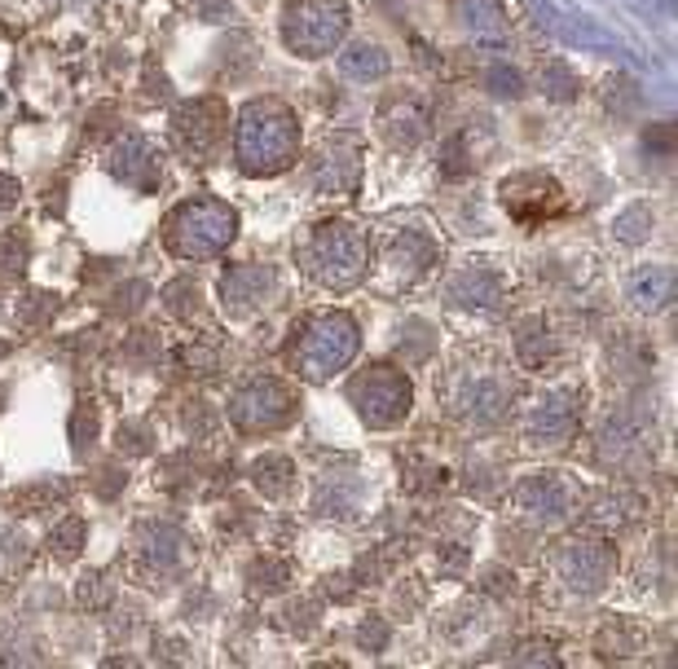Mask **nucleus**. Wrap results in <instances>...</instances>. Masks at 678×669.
<instances>
[{
  "label": "nucleus",
  "mask_w": 678,
  "mask_h": 669,
  "mask_svg": "<svg viewBox=\"0 0 678 669\" xmlns=\"http://www.w3.org/2000/svg\"><path fill=\"white\" fill-rule=\"evenodd\" d=\"M239 168L247 177H278L300 159V119L278 97H256L239 115V141H234Z\"/></svg>",
  "instance_id": "1"
},
{
  "label": "nucleus",
  "mask_w": 678,
  "mask_h": 669,
  "mask_svg": "<svg viewBox=\"0 0 678 669\" xmlns=\"http://www.w3.org/2000/svg\"><path fill=\"white\" fill-rule=\"evenodd\" d=\"M234 230H239V216H234L230 203H221V199H190V203L168 212L163 243L181 261H208V256H221L234 243Z\"/></svg>",
  "instance_id": "2"
},
{
  "label": "nucleus",
  "mask_w": 678,
  "mask_h": 669,
  "mask_svg": "<svg viewBox=\"0 0 678 669\" xmlns=\"http://www.w3.org/2000/svg\"><path fill=\"white\" fill-rule=\"evenodd\" d=\"M300 261L318 287L343 291V287L361 283L366 261H370V243L352 221H322V225H314Z\"/></svg>",
  "instance_id": "3"
},
{
  "label": "nucleus",
  "mask_w": 678,
  "mask_h": 669,
  "mask_svg": "<svg viewBox=\"0 0 678 669\" xmlns=\"http://www.w3.org/2000/svg\"><path fill=\"white\" fill-rule=\"evenodd\" d=\"M348 31L343 0H287L283 9V44L296 57H327L336 53Z\"/></svg>",
  "instance_id": "4"
},
{
  "label": "nucleus",
  "mask_w": 678,
  "mask_h": 669,
  "mask_svg": "<svg viewBox=\"0 0 678 669\" xmlns=\"http://www.w3.org/2000/svg\"><path fill=\"white\" fill-rule=\"evenodd\" d=\"M352 357H357V322L348 314H322V318H314L305 327V334H300L296 352H292L300 379H309V383L331 379Z\"/></svg>",
  "instance_id": "5"
},
{
  "label": "nucleus",
  "mask_w": 678,
  "mask_h": 669,
  "mask_svg": "<svg viewBox=\"0 0 678 669\" xmlns=\"http://www.w3.org/2000/svg\"><path fill=\"white\" fill-rule=\"evenodd\" d=\"M348 401L366 427H396L410 414V379L392 365H370L348 383Z\"/></svg>",
  "instance_id": "6"
},
{
  "label": "nucleus",
  "mask_w": 678,
  "mask_h": 669,
  "mask_svg": "<svg viewBox=\"0 0 678 669\" xmlns=\"http://www.w3.org/2000/svg\"><path fill=\"white\" fill-rule=\"evenodd\" d=\"M292 414H296V396L283 379H252L230 401V418L239 432H274L292 423Z\"/></svg>",
  "instance_id": "7"
},
{
  "label": "nucleus",
  "mask_w": 678,
  "mask_h": 669,
  "mask_svg": "<svg viewBox=\"0 0 678 669\" xmlns=\"http://www.w3.org/2000/svg\"><path fill=\"white\" fill-rule=\"evenodd\" d=\"M498 199H502L507 216L520 221V225H542L547 216H555L564 208V190L551 177H542V172H516V177H507L498 185Z\"/></svg>",
  "instance_id": "8"
},
{
  "label": "nucleus",
  "mask_w": 678,
  "mask_h": 669,
  "mask_svg": "<svg viewBox=\"0 0 678 669\" xmlns=\"http://www.w3.org/2000/svg\"><path fill=\"white\" fill-rule=\"evenodd\" d=\"M225 102H216V97H194V102H181L177 106V115H172V137H177V146L190 155V159H203V155H212L216 146H221V137H225Z\"/></svg>",
  "instance_id": "9"
},
{
  "label": "nucleus",
  "mask_w": 678,
  "mask_h": 669,
  "mask_svg": "<svg viewBox=\"0 0 678 669\" xmlns=\"http://www.w3.org/2000/svg\"><path fill=\"white\" fill-rule=\"evenodd\" d=\"M573 502H578V489L564 471H538L529 476L520 489H516V507L538 520V524H560L573 516Z\"/></svg>",
  "instance_id": "10"
},
{
  "label": "nucleus",
  "mask_w": 678,
  "mask_h": 669,
  "mask_svg": "<svg viewBox=\"0 0 678 669\" xmlns=\"http://www.w3.org/2000/svg\"><path fill=\"white\" fill-rule=\"evenodd\" d=\"M555 573L560 582H569L578 595H595L604 591V582L613 577V551L604 542H564L555 551Z\"/></svg>",
  "instance_id": "11"
},
{
  "label": "nucleus",
  "mask_w": 678,
  "mask_h": 669,
  "mask_svg": "<svg viewBox=\"0 0 678 669\" xmlns=\"http://www.w3.org/2000/svg\"><path fill=\"white\" fill-rule=\"evenodd\" d=\"M578 418H582V396L578 392H547L525 414V436L533 445H564L578 432Z\"/></svg>",
  "instance_id": "12"
},
{
  "label": "nucleus",
  "mask_w": 678,
  "mask_h": 669,
  "mask_svg": "<svg viewBox=\"0 0 678 669\" xmlns=\"http://www.w3.org/2000/svg\"><path fill=\"white\" fill-rule=\"evenodd\" d=\"M274 291H278V269H269V265H239V269H230L221 278V300L239 318L261 309V305H269Z\"/></svg>",
  "instance_id": "13"
},
{
  "label": "nucleus",
  "mask_w": 678,
  "mask_h": 669,
  "mask_svg": "<svg viewBox=\"0 0 678 669\" xmlns=\"http://www.w3.org/2000/svg\"><path fill=\"white\" fill-rule=\"evenodd\" d=\"M110 172H115L119 181L137 185V190H155V185H159V155H155V146H150L146 137L128 132V137L115 146Z\"/></svg>",
  "instance_id": "14"
},
{
  "label": "nucleus",
  "mask_w": 678,
  "mask_h": 669,
  "mask_svg": "<svg viewBox=\"0 0 678 669\" xmlns=\"http://www.w3.org/2000/svg\"><path fill=\"white\" fill-rule=\"evenodd\" d=\"M181 551H186V538H181L177 524H168V520H146V524L137 529V555L146 560L150 573L177 569V564H181Z\"/></svg>",
  "instance_id": "15"
},
{
  "label": "nucleus",
  "mask_w": 678,
  "mask_h": 669,
  "mask_svg": "<svg viewBox=\"0 0 678 669\" xmlns=\"http://www.w3.org/2000/svg\"><path fill=\"white\" fill-rule=\"evenodd\" d=\"M507 396H511V383H502V379H463L454 405L472 423H494V418H502Z\"/></svg>",
  "instance_id": "16"
},
{
  "label": "nucleus",
  "mask_w": 678,
  "mask_h": 669,
  "mask_svg": "<svg viewBox=\"0 0 678 669\" xmlns=\"http://www.w3.org/2000/svg\"><path fill=\"white\" fill-rule=\"evenodd\" d=\"M626 300H631L635 309H644V314H661V309L675 300V269H666V265L639 269V274L626 283Z\"/></svg>",
  "instance_id": "17"
},
{
  "label": "nucleus",
  "mask_w": 678,
  "mask_h": 669,
  "mask_svg": "<svg viewBox=\"0 0 678 669\" xmlns=\"http://www.w3.org/2000/svg\"><path fill=\"white\" fill-rule=\"evenodd\" d=\"M449 300H454L458 309H494V305L502 300V278H498V274H485V269L463 274V278L449 287Z\"/></svg>",
  "instance_id": "18"
},
{
  "label": "nucleus",
  "mask_w": 678,
  "mask_h": 669,
  "mask_svg": "<svg viewBox=\"0 0 678 669\" xmlns=\"http://www.w3.org/2000/svg\"><path fill=\"white\" fill-rule=\"evenodd\" d=\"M388 53L379 49V44H370V40H357V44H348L343 53H339V71L348 75V79H383L388 75Z\"/></svg>",
  "instance_id": "19"
},
{
  "label": "nucleus",
  "mask_w": 678,
  "mask_h": 669,
  "mask_svg": "<svg viewBox=\"0 0 678 669\" xmlns=\"http://www.w3.org/2000/svg\"><path fill=\"white\" fill-rule=\"evenodd\" d=\"M458 13H463V26L480 40H498L507 31V9L502 0H458Z\"/></svg>",
  "instance_id": "20"
},
{
  "label": "nucleus",
  "mask_w": 678,
  "mask_h": 669,
  "mask_svg": "<svg viewBox=\"0 0 678 669\" xmlns=\"http://www.w3.org/2000/svg\"><path fill=\"white\" fill-rule=\"evenodd\" d=\"M635 511H639V498H635V493H604V498L591 507V516H586L582 524H586V529H600V533H613V529L631 524Z\"/></svg>",
  "instance_id": "21"
},
{
  "label": "nucleus",
  "mask_w": 678,
  "mask_h": 669,
  "mask_svg": "<svg viewBox=\"0 0 678 669\" xmlns=\"http://www.w3.org/2000/svg\"><path fill=\"white\" fill-rule=\"evenodd\" d=\"M432 261H436V247H432L423 234H401V238L392 243V265H396V269L405 265V283H410V278H423Z\"/></svg>",
  "instance_id": "22"
},
{
  "label": "nucleus",
  "mask_w": 678,
  "mask_h": 669,
  "mask_svg": "<svg viewBox=\"0 0 678 669\" xmlns=\"http://www.w3.org/2000/svg\"><path fill=\"white\" fill-rule=\"evenodd\" d=\"M292 476H296V467H292V458H283V454H265V458L252 463V480H256V489H261L265 498H283V493L292 489Z\"/></svg>",
  "instance_id": "23"
},
{
  "label": "nucleus",
  "mask_w": 678,
  "mask_h": 669,
  "mask_svg": "<svg viewBox=\"0 0 678 669\" xmlns=\"http://www.w3.org/2000/svg\"><path fill=\"white\" fill-rule=\"evenodd\" d=\"M516 348H520V357H525V365H542V361H551L555 357V339H551V331H547V322H525L520 327V334H516Z\"/></svg>",
  "instance_id": "24"
},
{
  "label": "nucleus",
  "mask_w": 678,
  "mask_h": 669,
  "mask_svg": "<svg viewBox=\"0 0 678 669\" xmlns=\"http://www.w3.org/2000/svg\"><path fill=\"white\" fill-rule=\"evenodd\" d=\"M357 181V159H348V163H339V150L336 146H322V155H318V190H348Z\"/></svg>",
  "instance_id": "25"
},
{
  "label": "nucleus",
  "mask_w": 678,
  "mask_h": 669,
  "mask_svg": "<svg viewBox=\"0 0 678 669\" xmlns=\"http://www.w3.org/2000/svg\"><path fill=\"white\" fill-rule=\"evenodd\" d=\"M97 432H102L97 405H93V401H80L75 414H71V449H75V454H88V449L97 445Z\"/></svg>",
  "instance_id": "26"
},
{
  "label": "nucleus",
  "mask_w": 678,
  "mask_h": 669,
  "mask_svg": "<svg viewBox=\"0 0 678 669\" xmlns=\"http://www.w3.org/2000/svg\"><path fill=\"white\" fill-rule=\"evenodd\" d=\"M84 538H88V524H84V516H66L53 533H49V546H53V555L57 560H75L80 555V546H84Z\"/></svg>",
  "instance_id": "27"
},
{
  "label": "nucleus",
  "mask_w": 678,
  "mask_h": 669,
  "mask_svg": "<svg viewBox=\"0 0 678 669\" xmlns=\"http://www.w3.org/2000/svg\"><path fill=\"white\" fill-rule=\"evenodd\" d=\"M53 314H57V296H53V291H31V296L18 300V322H22L27 331H40Z\"/></svg>",
  "instance_id": "28"
},
{
  "label": "nucleus",
  "mask_w": 678,
  "mask_h": 669,
  "mask_svg": "<svg viewBox=\"0 0 678 669\" xmlns=\"http://www.w3.org/2000/svg\"><path fill=\"white\" fill-rule=\"evenodd\" d=\"M287 564L283 560H256L252 569H247V586H252V595H274V591H283L287 586Z\"/></svg>",
  "instance_id": "29"
},
{
  "label": "nucleus",
  "mask_w": 678,
  "mask_h": 669,
  "mask_svg": "<svg viewBox=\"0 0 678 669\" xmlns=\"http://www.w3.org/2000/svg\"><path fill=\"white\" fill-rule=\"evenodd\" d=\"M27 256H31L27 234H4L0 238V278H18L27 269Z\"/></svg>",
  "instance_id": "30"
},
{
  "label": "nucleus",
  "mask_w": 678,
  "mask_h": 669,
  "mask_svg": "<svg viewBox=\"0 0 678 669\" xmlns=\"http://www.w3.org/2000/svg\"><path fill=\"white\" fill-rule=\"evenodd\" d=\"M648 234H653V208L639 203V208H631V212L617 216V238L622 243H644Z\"/></svg>",
  "instance_id": "31"
},
{
  "label": "nucleus",
  "mask_w": 678,
  "mask_h": 669,
  "mask_svg": "<svg viewBox=\"0 0 678 669\" xmlns=\"http://www.w3.org/2000/svg\"><path fill=\"white\" fill-rule=\"evenodd\" d=\"M150 300V283H141V278H133V283H124L119 291H115V300H110V314H124V318H133V314H141V305Z\"/></svg>",
  "instance_id": "32"
},
{
  "label": "nucleus",
  "mask_w": 678,
  "mask_h": 669,
  "mask_svg": "<svg viewBox=\"0 0 678 669\" xmlns=\"http://www.w3.org/2000/svg\"><path fill=\"white\" fill-rule=\"evenodd\" d=\"M155 357H159V339H155L150 331H133L128 339H124V361H128V365L141 370V365H150Z\"/></svg>",
  "instance_id": "33"
},
{
  "label": "nucleus",
  "mask_w": 678,
  "mask_h": 669,
  "mask_svg": "<svg viewBox=\"0 0 678 669\" xmlns=\"http://www.w3.org/2000/svg\"><path fill=\"white\" fill-rule=\"evenodd\" d=\"M163 300H168V309H172L177 318H194V314H199V287H194V283H172V287L163 291Z\"/></svg>",
  "instance_id": "34"
},
{
  "label": "nucleus",
  "mask_w": 678,
  "mask_h": 669,
  "mask_svg": "<svg viewBox=\"0 0 678 669\" xmlns=\"http://www.w3.org/2000/svg\"><path fill=\"white\" fill-rule=\"evenodd\" d=\"M110 595H115V586L106 582V573H88V577H80V604H84V608H106Z\"/></svg>",
  "instance_id": "35"
},
{
  "label": "nucleus",
  "mask_w": 678,
  "mask_h": 669,
  "mask_svg": "<svg viewBox=\"0 0 678 669\" xmlns=\"http://www.w3.org/2000/svg\"><path fill=\"white\" fill-rule=\"evenodd\" d=\"M542 88L555 97V102H569V97H578V79L560 66V62H551L547 71H542Z\"/></svg>",
  "instance_id": "36"
},
{
  "label": "nucleus",
  "mask_w": 678,
  "mask_h": 669,
  "mask_svg": "<svg viewBox=\"0 0 678 669\" xmlns=\"http://www.w3.org/2000/svg\"><path fill=\"white\" fill-rule=\"evenodd\" d=\"M53 498H66V485H31V489H22V493L9 498V502H18V507L31 516V511H40V507L53 502Z\"/></svg>",
  "instance_id": "37"
},
{
  "label": "nucleus",
  "mask_w": 678,
  "mask_h": 669,
  "mask_svg": "<svg viewBox=\"0 0 678 669\" xmlns=\"http://www.w3.org/2000/svg\"><path fill=\"white\" fill-rule=\"evenodd\" d=\"M124 485H128V471H124L119 463H106V467L93 476V489H97V498H106V502H110V498H115Z\"/></svg>",
  "instance_id": "38"
},
{
  "label": "nucleus",
  "mask_w": 678,
  "mask_h": 669,
  "mask_svg": "<svg viewBox=\"0 0 678 669\" xmlns=\"http://www.w3.org/2000/svg\"><path fill=\"white\" fill-rule=\"evenodd\" d=\"M119 440H124L128 454H150V449H155V445H150V427L137 423V418H133V423H119Z\"/></svg>",
  "instance_id": "39"
},
{
  "label": "nucleus",
  "mask_w": 678,
  "mask_h": 669,
  "mask_svg": "<svg viewBox=\"0 0 678 669\" xmlns=\"http://www.w3.org/2000/svg\"><path fill=\"white\" fill-rule=\"evenodd\" d=\"M485 84H489L498 97H520V93H525L520 75H516V71H507V66H494V71L485 75Z\"/></svg>",
  "instance_id": "40"
},
{
  "label": "nucleus",
  "mask_w": 678,
  "mask_h": 669,
  "mask_svg": "<svg viewBox=\"0 0 678 669\" xmlns=\"http://www.w3.org/2000/svg\"><path fill=\"white\" fill-rule=\"evenodd\" d=\"M357 639H361L366 652H383V648H388V626H383V622H366V626L357 630Z\"/></svg>",
  "instance_id": "41"
},
{
  "label": "nucleus",
  "mask_w": 678,
  "mask_h": 669,
  "mask_svg": "<svg viewBox=\"0 0 678 669\" xmlns=\"http://www.w3.org/2000/svg\"><path fill=\"white\" fill-rule=\"evenodd\" d=\"M186 365H199V374L216 370V352L212 348H186Z\"/></svg>",
  "instance_id": "42"
},
{
  "label": "nucleus",
  "mask_w": 678,
  "mask_h": 669,
  "mask_svg": "<svg viewBox=\"0 0 678 669\" xmlns=\"http://www.w3.org/2000/svg\"><path fill=\"white\" fill-rule=\"evenodd\" d=\"M186 427H190V432H208V427H212V414H208L203 401H194V410H186Z\"/></svg>",
  "instance_id": "43"
},
{
  "label": "nucleus",
  "mask_w": 678,
  "mask_h": 669,
  "mask_svg": "<svg viewBox=\"0 0 678 669\" xmlns=\"http://www.w3.org/2000/svg\"><path fill=\"white\" fill-rule=\"evenodd\" d=\"M18 194H22V185H18L9 172H0V212H9V208L18 203Z\"/></svg>",
  "instance_id": "44"
},
{
  "label": "nucleus",
  "mask_w": 678,
  "mask_h": 669,
  "mask_svg": "<svg viewBox=\"0 0 678 669\" xmlns=\"http://www.w3.org/2000/svg\"><path fill=\"white\" fill-rule=\"evenodd\" d=\"M644 146H657V150H666V155H670V146H675V128H670V124H661L657 132H648V137H644Z\"/></svg>",
  "instance_id": "45"
},
{
  "label": "nucleus",
  "mask_w": 678,
  "mask_h": 669,
  "mask_svg": "<svg viewBox=\"0 0 678 669\" xmlns=\"http://www.w3.org/2000/svg\"><path fill=\"white\" fill-rule=\"evenodd\" d=\"M4 352H9V343H0V357H4Z\"/></svg>",
  "instance_id": "46"
},
{
  "label": "nucleus",
  "mask_w": 678,
  "mask_h": 669,
  "mask_svg": "<svg viewBox=\"0 0 678 669\" xmlns=\"http://www.w3.org/2000/svg\"><path fill=\"white\" fill-rule=\"evenodd\" d=\"M0 401H4V387H0Z\"/></svg>",
  "instance_id": "47"
}]
</instances>
